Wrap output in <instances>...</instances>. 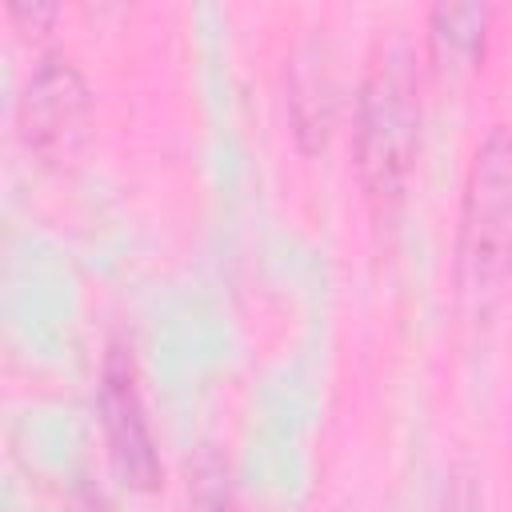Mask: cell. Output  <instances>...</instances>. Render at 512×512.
Listing matches in <instances>:
<instances>
[{
	"instance_id": "5",
	"label": "cell",
	"mask_w": 512,
	"mask_h": 512,
	"mask_svg": "<svg viewBox=\"0 0 512 512\" xmlns=\"http://www.w3.org/2000/svg\"><path fill=\"white\" fill-rule=\"evenodd\" d=\"M484 28H488V8L484 4H440L428 16V44L432 60L440 72L456 76L476 68L484 52Z\"/></svg>"
},
{
	"instance_id": "1",
	"label": "cell",
	"mask_w": 512,
	"mask_h": 512,
	"mask_svg": "<svg viewBox=\"0 0 512 512\" xmlns=\"http://www.w3.org/2000/svg\"><path fill=\"white\" fill-rule=\"evenodd\" d=\"M420 144V84L412 52L388 44L376 52L356 100V172L376 216H388L412 176Z\"/></svg>"
},
{
	"instance_id": "3",
	"label": "cell",
	"mask_w": 512,
	"mask_h": 512,
	"mask_svg": "<svg viewBox=\"0 0 512 512\" xmlns=\"http://www.w3.org/2000/svg\"><path fill=\"white\" fill-rule=\"evenodd\" d=\"M88 112H92V100H88L84 76L68 56L52 52L32 68L16 108V124L28 152H36L48 164H60L84 144Z\"/></svg>"
},
{
	"instance_id": "6",
	"label": "cell",
	"mask_w": 512,
	"mask_h": 512,
	"mask_svg": "<svg viewBox=\"0 0 512 512\" xmlns=\"http://www.w3.org/2000/svg\"><path fill=\"white\" fill-rule=\"evenodd\" d=\"M288 104H292V124H296V136L300 144L312 152L324 144L328 136V116H332V88H328V76L324 68L316 64H296V76H292V88H288Z\"/></svg>"
},
{
	"instance_id": "4",
	"label": "cell",
	"mask_w": 512,
	"mask_h": 512,
	"mask_svg": "<svg viewBox=\"0 0 512 512\" xmlns=\"http://www.w3.org/2000/svg\"><path fill=\"white\" fill-rule=\"evenodd\" d=\"M100 420H104V436H108V452L116 472L124 476V484L148 492L160 484V456L144 420V404L136 392V372L132 360L112 348L104 360V376H100Z\"/></svg>"
},
{
	"instance_id": "8",
	"label": "cell",
	"mask_w": 512,
	"mask_h": 512,
	"mask_svg": "<svg viewBox=\"0 0 512 512\" xmlns=\"http://www.w3.org/2000/svg\"><path fill=\"white\" fill-rule=\"evenodd\" d=\"M8 16H12V20H32V32H40L48 20H56V8H52V4H32V8L8 4Z\"/></svg>"
},
{
	"instance_id": "7",
	"label": "cell",
	"mask_w": 512,
	"mask_h": 512,
	"mask_svg": "<svg viewBox=\"0 0 512 512\" xmlns=\"http://www.w3.org/2000/svg\"><path fill=\"white\" fill-rule=\"evenodd\" d=\"M440 512H480V504H476V488H472L468 480H456V484L448 488Z\"/></svg>"
},
{
	"instance_id": "2",
	"label": "cell",
	"mask_w": 512,
	"mask_h": 512,
	"mask_svg": "<svg viewBox=\"0 0 512 512\" xmlns=\"http://www.w3.org/2000/svg\"><path fill=\"white\" fill-rule=\"evenodd\" d=\"M512 276V120L496 124L464 180L456 228V280L472 304H488Z\"/></svg>"
}]
</instances>
